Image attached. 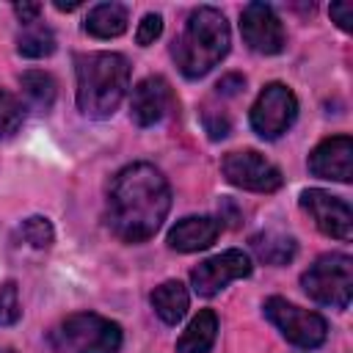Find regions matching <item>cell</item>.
Returning a JSON list of instances; mask_svg holds the SVG:
<instances>
[{
  "mask_svg": "<svg viewBox=\"0 0 353 353\" xmlns=\"http://www.w3.org/2000/svg\"><path fill=\"white\" fill-rule=\"evenodd\" d=\"M171 210V190L165 176L149 163L121 168L108 190V226L124 243H143L154 237Z\"/></svg>",
  "mask_w": 353,
  "mask_h": 353,
  "instance_id": "6da1fadb",
  "label": "cell"
},
{
  "mask_svg": "<svg viewBox=\"0 0 353 353\" xmlns=\"http://www.w3.org/2000/svg\"><path fill=\"white\" fill-rule=\"evenodd\" d=\"M77 105L88 119H108L130 88V63L119 52H85L74 61Z\"/></svg>",
  "mask_w": 353,
  "mask_h": 353,
  "instance_id": "7a4b0ae2",
  "label": "cell"
},
{
  "mask_svg": "<svg viewBox=\"0 0 353 353\" xmlns=\"http://www.w3.org/2000/svg\"><path fill=\"white\" fill-rule=\"evenodd\" d=\"M229 41L232 36L226 17L212 6H201L190 11L185 30L171 47V55L185 77H201L226 58Z\"/></svg>",
  "mask_w": 353,
  "mask_h": 353,
  "instance_id": "3957f363",
  "label": "cell"
},
{
  "mask_svg": "<svg viewBox=\"0 0 353 353\" xmlns=\"http://www.w3.org/2000/svg\"><path fill=\"white\" fill-rule=\"evenodd\" d=\"M306 295L331 309H347L353 295V259L347 254L320 256L301 279Z\"/></svg>",
  "mask_w": 353,
  "mask_h": 353,
  "instance_id": "277c9868",
  "label": "cell"
},
{
  "mask_svg": "<svg viewBox=\"0 0 353 353\" xmlns=\"http://www.w3.org/2000/svg\"><path fill=\"white\" fill-rule=\"evenodd\" d=\"M63 347L69 353H119L121 328L113 320H105L91 312L69 314L58 331Z\"/></svg>",
  "mask_w": 353,
  "mask_h": 353,
  "instance_id": "5b68a950",
  "label": "cell"
},
{
  "mask_svg": "<svg viewBox=\"0 0 353 353\" xmlns=\"http://www.w3.org/2000/svg\"><path fill=\"white\" fill-rule=\"evenodd\" d=\"M265 314L284 334V339L298 345V347L309 350V347H317V345L325 342L328 325L317 312L301 309V306H295L284 298H268L265 301Z\"/></svg>",
  "mask_w": 353,
  "mask_h": 353,
  "instance_id": "8992f818",
  "label": "cell"
},
{
  "mask_svg": "<svg viewBox=\"0 0 353 353\" xmlns=\"http://www.w3.org/2000/svg\"><path fill=\"white\" fill-rule=\"evenodd\" d=\"M295 116H298L295 94L281 83H270L262 88V94L251 108V127L256 135L273 141L292 127Z\"/></svg>",
  "mask_w": 353,
  "mask_h": 353,
  "instance_id": "52a82bcc",
  "label": "cell"
},
{
  "mask_svg": "<svg viewBox=\"0 0 353 353\" xmlns=\"http://www.w3.org/2000/svg\"><path fill=\"white\" fill-rule=\"evenodd\" d=\"M221 171L232 185H237L243 190H256V193H273L284 182L281 171L254 149L229 152L221 163Z\"/></svg>",
  "mask_w": 353,
  "mask_h": 353,
  "instance_id": "ba28073f",
  "label": "cell"
},
{
  "mask_svg": "<svg viewBox=\"0 0 353 353\" xmlns=\"http://www.w3.org/2000/svg\"><path fill=\"white\" fill-rule=\"evenodd\" d=\"M301 207L309 212V218L323 234L336 240L353 237V212L345 199L331 196L328 190H320V188H309L301 193Z\"/></svg>",
  "mask_w": 353,
  "mask_h": 353,
  "instance_id": "9c48e42d",
  "label": "cell"
},
{
  "mask_svg": "<svg viewBox=\"0 0 353 353\" xmlns=\"http://www.w3.org/2000/svg\"><path fill=\"white\" fill-rule=\"evenodd\" d=\"M248 273H251V259H248V254L240 251V248H229V251L215 254V256L204 259L201 265H196L193 273H190V284H193V290H196L199 295L210 298V295L221 292L229 281L245 279Z\"/></svg>",
  "mask_w": 353,
  "mask_h": 353,
  "instance_id": "30bf717a",
  "label": "cell"
},
{
  "mask_svg": "<svg viewBox=\"0 0 353 353\" xmlns=\"http://www.w3.org/2000/svg\"><path fill=\"white\" fill-rule=\"evenodd\" d=\"M240 33L245 44L259 55H276L284 50V25L265 3H248L240 14Z\"/></svg>",
  "mask_w": 353,
  "mask_h": 353,
  "instance_id": "8fae6325",
  "label": "cell"
},
{
  "mask_svg": "<svg viewBox=\"0 0 353 353\" xmlns=\"http://www.w3.org/2000/svg\"><path fill=\"white\" fill-rule=\"evenodd\" d=\"M176 105L174 91L168 85L165 77H143L135 88H132V99H130V116L138 127H152L157 124L163 116L171 113V108Z\"/></svg>",
  "mask_w": 353,
  "mask_h": 353,
  "instance_id": "7c38bea8",
  "label": "cell"
},
{
  "mask_svg": "<svg viewBox=\"0 0 353 353\" xmlns=\"http://www.w3.org/2000/svg\"><path fill=\"white\" fill-rule=\"evenodd\" d=\"M309 171L320 179L350 182L353 179V141L347 135H334L320 141L309 154Z\"/></svg>",
  "mask_w": 353,
  "mask_h": 353,
  "instance_id": "4fadbf2b",
  "label": "cell"
},
{
  "mask_svg": "<svg viewBox=\"0 0 353 353\" xmlns=\"http://www.w3.org/2000/svg\"><path fill=\"white\" fill-rule=\"evenodd\" d=\"M218 234H221V221L218 218L190 215V218H182L171 226L168 245L174 251H182V254H193V251H201V248L212 245Z\"/></svg>",
  "mask_w": 353,
  "mask_h": 353,
  "instance_id": "5bb4252c",
  "label": "cell"
},
{
  "mask_svg": "<svg viewBox=\"0 0 353 353\" xmlns=\"http://www.w3.org/2000/svg\"><path fill=\"white\" fill-rule=\"evenodd\" d=\"M218 336V317L212 309H201L176 339L179 353H210Z\"/></svg>",
  "mask_w": 353,
  "mask_h": 353,
  "instance_id": "9a60e30c",
  "label": "cell"
},
{
  "mask_svg": "<svg viewBox=\"0 0 353 353\" xmlns=\"http://www.w3.org/2000/svg\"><path fill=\"white\" fill-rule=\"evenodd\" d=\"M188 303H190V298H188V290L182 281H163L152 292V306H154L157 317L168 325H176L185 317Z\"/></svg>",
  "mask_w": 353,
  "mask_h": 353,
  "instance_id": "2e32d148",
  "label": "cell"
},
{
  "mask_svg": "<svg viewBox=\"0 0 353 353\" xmlns=\"http://www.w3.org/2000/svg\"><path fill=\"white\" fill-rule=\"evenodd\" d=\"M127 8L121 3H99L88 11L85 30L97 39H113L127 30Z\"/></svg>",
  "mask_w": 353,
  "mask_h": 353,
  "instance_id": "e0dca14e",
  "label": "cell"
},
{
  "mask_svg": "<svg viewBox=\"0 0 353 353\" xmlns=\"http://www.w3.org/2000/svg\"><path fill=\"white\" fill-rule=\"evenodd\" d=\"M251 248L265 265H287L295 256V240L281 232H265L251 237Z\"/></svg>",
  "mask_w": 353,
  "mask_h": 353,
  "instance_id": "ac0fdd59",
  "label": "cell"
},
{
  "mask_svg": "<svg viewBox=\"0 0 353 353\" xmlns=\"http://www.w3.org/2000/svg\"><path fill=\"white\" fill-rule=\"evenodd\" d=\"M17 50L19 55L25 58H44V55H52L55 50V36L47 25L41 22H30V25H22L19 36H17Z\"/></svg>",
  "mask_w": 353,
  "mask_h": 353,
  "instance_id": "d6986e66",
  "label": "cell"
},
{
  "mask_svg": "<svg viewBox=\"0 0 353 353\" xmlns=\"http://www.w3.org/2000/svg\"><path fill=\"white\" fill-rule=\"evenodd\" d=\"M19 83H22L25 97H28L39 110H50V108H52L55 94H58V85H55L52 74L39 72V69H30V72H25V74L19 77Z\"/></svg>",
  "mask_w": 353,
  "mask_h": 353,
  "instance_id": "ffe728a7",
  "label": "cell"
},
{
  "mask_svg": "<svg viewBox=\"0 0 353 353\" xmlns=\"http://www.w3.org/2000/svg\"><path fill=\"white\" fill-rule=\"evenodd\" d=\"M25 121V105L11 91L0 88V138H11Z\"/></svg>",
  "mask_w": 353,
  "mask_h": 353,
  "instance_id": "44dd1931",
  "label": "cell"
},
{
  "mask_svg": "<svg viewBox=\"0 0 353 353\" xmlns=\"http://www.w3.org/2000/svg\"><path fill=\"white\" fill-rule=\"evenodd\" d=\"M19 234H22V240H25L28 245H33V248H50V245H52V237H55L52 223H50L47 218H41V215L28 218V221L19 226Z\"/></svg>",
  "mask_w": 353,
  "mask_h": 353,
  "instance_id": "7402d4cb",
  "label": "cell"
},
{
  "mask_svg": "<svg viewBox=\"0 0 353 353\" xmlns=\"http://www.w3.org/2000/svg\"><path fill=\"white\" fill-rule=\"evenodd\" d=\"M22 314L19 309V292H17V284L14 281H6L0 287V325H11L17 323Z\"/></svg>",
  "mask_w": 353,
  "mask_h": 353,
  "instance_id": "603a6c76",
  "label": "cell"
},
{
  "mask_svg": "<svg viewBox=\"0 0 353 353\" xmlns=\"http://www.w3.org/2000/svg\"><path fill=\"white\" fill-rule=\"evenodd\" d=\"M160 33H163V17H160V14H146V17L141 19V25H138L135 41H138L141 47H146V44H152Z\"/></svg>",
  "mask_w": 353,
  "mask_h": 353,
  "instance_id": "cb8c5ba5",
  "label": "cell"
},
{
  "mask_svg": "<svg viewBox=\"0 0 353 353\" xmlns=\"http://www.w3.org/2000/svg\"><path fill=\"white\" fill-rule=\"evenodd\" d=\"M204 127H207V132H210L212 141L229 135V119L223 113H204Z\"/></svg>",
  "mask_w": 353,
  "mask_h": 353,
  "instance_id": "d4e9b609",
  "label": "cell"
},
{
  "mask_svg": "<svg viewBox=\"0 0 353 353\" xmlns=\"http://www.w3.org/2000/svg\"><path fill=\"white\" fill-rule=\"evenodd\" d=\"M331 19L342 30H350L353 28V3H334L331 6Z\"/></svg>",
  "mask_w": 353,
  "mask_h": 353,
  "instance_id": "484cf974",
  "label": "cell"
},
{
  "mask_svg": "<svg viewBox=\"0 0 353 353\" xmlns=\"http://www.w3.org/2000/svg\"><path fill=\"white\" fill-rule=\"evenodd\" d=\"M14 11L22 19V25H30V22H39L41 3H14Z\"/></svg>",
  "mask_w": 353,
  "mask_h": 353,
  "instance_id": "4316f807",
  "label": "cell"
},
{
  "mask_svg": "<svg viewBox=\"0 0 353 353\" xmlns=\"http://www.w3.org/2000/svg\"><path fill=\"white\" fill-rule=\"evenodd\" d=\"M218 94H223V97H232V94H237L240 88H243V77L240 74H229V77H223V80H218Z\"/></svg>",
  "mask_w": 353,
  "mask_h": 353,
  "instance_id": "83f0119b",
  "label": "cell"
},
{
  "mask_svg": "<svg viewBox=\"0 0 353 353\" xmlns=\"http://www.w3.org/2000/svg\"><path fill=\"white\" fill-rule=\"evenodd\" d=\"M55 8H58V11H74V8H80V0H72V3L55 0Z\"/></svg>",
  "mask_w": 353,
  "mask_h": 353,
  "instance_id": "f1b7e54d",
  "label": "cell"
},
{
  "mask_svg": "<svg viewBox=\"0 0 353 353\" xmlns=\"http://www.w3.org/2000/svg\"><path fill=\"white\" fill-rule=\"evenodd\" d=\"M0 353H17V350H11V347H0Z\"/></svg>",
  "mask_w": 353,
  "mask_h": 353,
  "instance_id": "f546056e",
  "label": "cell"
}]
</instances>
